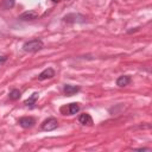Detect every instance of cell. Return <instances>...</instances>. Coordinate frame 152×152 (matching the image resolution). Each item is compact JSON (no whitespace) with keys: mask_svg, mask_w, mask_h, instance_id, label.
I'll list each match as a JSON object with an SVG mask.
<instances>
[{"mask_svg":"<svg viewBox=\"0 0 152 152\" xmlns=\"http://www.w3.org/2000/svg\"><path fill=\"white\" fill-rule=\"evenodd\" d=\"M44 46L43 42L40 39H32L28 42H25L23 45V50L26 52H36L38 50H40Z\"/></svg>","mask_w":152,"mask_h":152,"instance_id":"1","label":"cell"},{"mask_svg":"<svg viewBox=\"0 0 152 152\" xmlns=\"http://www.w3.org/2000/svg\"><path fill=\"white\" fill-rule=\"evenodd\" d=\"M51 1H52V2H59L61 0H51Z\"/></svg>","mask_w":152,"mask_h":152,"instance_id":"15","label":"cell"},{"mask_svg":"<svg viewBox=\"0 0 152 152\" xmlns=\"http://www.w3.org/2000/svg\"><path fill=\"white\" fill-rule=\"evenodd\" d=\"M57 126H58L57 119H55V118H48L46 120L43 121V124H42V129L49 132V131H53V129H56Z\"/></svg>","mask_w":152,"mask_h":152,"instance_id":"4","label":"cell"},{"mask_svg":"<svg viewBox=\"0 0 152 152\" xmlns=\"http://www.w3.org/2000/svg\"><path fill=\"white\" fill-rule=\"evenodd\" d=\"M10 99L12 100V101H17V100H19V97L21 96V93H20V90H18V89H13V90H11L10 91Z\"/></svg>","mask_w":152,"mask_h":152,"instance_id":"12","label":"cell"},{"mask_svg":"<svg viewBox=\"0 0 152 152\" xmlns=\"http://www.w3.org/2000/svg\"><path fill=\"white\" fill-rule=\"evenodd\" d=\"M78 110H80V104L76 103V102L69 103L68 106H64V107L61 108V112H62L64 115H74V114H76Z\"/></svg>","mask_w":152,"mask_h":152,"instance_id":"3","label":"cell"},{"mask_svg":"<svg viewBox=\"0 0 152 152\" xmlns=\"http://www.w3.org/2000/svg\"><path fill=\"white\" fill-rule=\"evenodd\" d=\"M6 59H7V57H6V56H0V65H1V64H4V63L6 62Z\"/></svg>","mask_w":152,"mask_h":152,"instance_id":"14","label":"cell"},{"mask_svg":"<svg viewBox=\"0 0 152 152\" xmlns=\"http://www.w3.org/2000/svg\"><path fill=\"white\" fill-rule=\"evenodd\" d=\"M38 96H39L38 93H33L27 100L24 101V104H25V106H28V107H32L33 104H36V101L38 100Z\"/></svg>","mask_w":152,"mask_h":152,"instance_id":"11","label":"cell"},{"mask_svg":"<svg viewBox=\"0 0 152 152\" xmlns=\"http://www.w3.org/2000/svg\"><path fill=\"white\" fill-rule=\"evenodd\" d=\"M131 83V77L128 75H122V76H119L118 80H116V86L119 87H126Z\"/></svg>","mask_w":152,"mask_h":152,"instance_id":"10","label":"cell"},{"mask_svg":"<svg viewBox=\"0 0 152 152\" xmlns=\"http://www.w3.org/2000/svg\"><path fill=\"white\" fill-rule=\"evenodd\" d=\"M63 20L66 21V23H84L86 21V17L80 14V13H69L63 17Z\"/></svg>","mask_w":152,"mask_h":152,"instance_id":"2","label":"cell"},{"mask_svg":"<svg viewBox=\"0 0 152 152\" xmlns=\"http://www.w3.org/2000/svg\"><path fill=\"white\" fill-rule=\"evenodd\" d=\"M53 76H55V70L52 68H46L38 75V80L44 81V80H48V78H52Z\"/></svg>","mask_w":152,"mask_h":152,"instance_id":"7","label":"cell"},{"mask_svg":"<svg viewBox=\"0 0 152 152\" xmlns=\"http://www.w3.org/2000/svg\"><path fill=\"white\" fill-rule=\"evenodd\" d=\"M14 2H15V0H5L4 4H2V7L6 8V10L12 8V7L14 6Z\"/></svg>","mask_w":152,"mask_h":152,"instance_id":"13","label":"cell"},{"mask_svg":"<svg viewBox=\"0 0 152 152\" xmlns=\"http://www.w3.org/2000/svg\"><path fill=\"white\" fill-rule=\"evenodd\" d=\"M37 18H38V13L37 12H34V11H26V12L21 13L18 19L21 20V21H31V20H34Z\"/></svg>","mask_w":152,"mask_h":152,"instance_id":"6","label":"cell"},{"mask_svg":"<svg viewBox=\"0 0 152 152\" xmlns=\"http://www.w3.org/2000/svg\"><path fill=\"white\" fill-rule=\"evenodd\" d=\"M78 121L80 124L84 125V126H91L93 125V118L88 114V113H83L78 116Z\"/></svg>","mask_w":152,"mask_h":152,"instance_id":"9","label":"cell"},{"mask_svg":"<svg viewBox=\"0 0 152 152\" xmlns=\"http://www.w3.org/2000/svg\"><path fill=\"white\" fill-rule=\"evenodd\" d=\"M63 91L66 96H71V95L80 91V87L78 86H72V84H65L64 88H63Z\"/></svg>","mask_w":152,"mask_h":152,"instance_id":"8","label":"cell"},{"mask_svg":"<svg viewBox=\"0 0 152 152\" xmlns=\"http://www.w3.org/2000/svg\"><path fill=\"white\" fill-rule=\"evenodd\" d=\"M18 124L23 127V128H31L34 124H36V120L32 116H23L18 120Z\"/></svg>","mask_w":152,"mask_h":152,"instance_id":"5","label":"cell"}]
</instances>
